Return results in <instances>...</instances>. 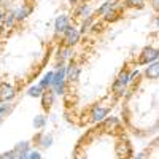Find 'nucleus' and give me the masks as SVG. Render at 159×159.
<instances>
[{"label":"nucleus","instance_id":"1","mask_svg":"<svg viewBox=\"0 0 159 159\" xmlns=\"http://www.w3.org/2000/svg\"><path fill=\"white\" fill-rule=\"evenodd\" d=\"M129 69H121L119 70V73L116 75V80L113 81V84H111V96L115 97V99H121V97H124V94L127 92V89H129Z\"/></svg>","mask_w":159,"mask_h":159},{"label":"nucleus","instance_id":"2","mask_svg":"<svg viewBox=\"0 0 159 159\" xmlns=\"http://www.w3.org/2000/svg\"><path fill=\"white\" fill-rule=\"evenodd\" d=\"M111 107H113L111 103H105V102L94 103L91 107V110H89V119H91V123H96V124L102 123L103 119L110 115Z\"/></svg>","mask_w":159,"mask_h":159},{"label":"nucleus","instance_id":"3","mask_svg":"<svg viewBox=\"0 0 159 159\" xmlns=\"http://www.w3.org/2000/svg\"><path fill=\"white\" fill-rule=\"evenodd\" d=\"M159 59V51L156 46H145L142 51H140V57L137 61V65H148V64H153V62H157Z\"/></svg>","mask_w":159,"mask_h":159},{"label":"nucleus","instance_id":"4","mask_svg":"<svg viewBox=\"0 0 159 159\" xmlns=\"http://www.w3.org/2000/svg\"><path fill=\"white\" fill-rule=\"evenodd\" d=\"M80 75H81V67L75 59H70L67 64H65V81L67 84H73L80 80Z\"/></svg>","mask_w":159,"mask_h":159},{"label":"nucleus","instance_id":"5","mask_svg":"<svg viewBox=\"0 0 159 159\" xmlns=\"http://www.w3.org/2000/svg\"><path fill=\"white\" fill-rule=\"evenodd\" d=\"M16 96H18V89L15 84L0 81V103H10L16 99Z\"/></svg>","mask_w":159,"mask_h":159},{"label":"nucleus","instance_id":"6","mask_svg":"<svg viewBox=\"0 0 159 159\" xmlns=\"http://www.w3.org/2000/svg\"><path fill=\"white\" fill-rule=\"evenodd\" d=\"M61 38H62V45H64V46L75 48V46L80 43V38H81V35H80V30H78L76 25H70V27L61 35Z\"/></svg>","mask_w":159,"mask_h":159},{"label":"nucleus","instance_id":"7","mask_svg":"<svg viewBox=\"0 0 159 159\" xmlns=\"http://www.w3.org/2000/svg\"><path fill=\"white\" fill-rule=\"evenodd\" d=\"M70 25H72V19H70L69 15H65V13L59 15V16L54 19V35H56V37H61L65 30L70 27Z\"/></svg>","mask_w":159,"mask_h":159},{"label":"nucleus","instance_id":"8","mask_svg":"<svg viewBox=\"0 0 159 159\" xmlns=\"http://www.w3.org/2000/svg\"><path fill=\"white\" fill-rule=\"evenodd\" d=\"M115 151H116V156H118L119 159H130L132 154H134L132 145L129 143V140H124V139H121V140L116 143Z\"/></svg>","mask_w":159,"mask_h":159},{"label":"nucleus","instance_id":"9","mask_svg":"<svg viewBox=\"0 0 159 159\" xmlns=\"http://www.w3.org/2000/svg\"><path fill=\"white\" fill-rule=\"evenodd\" d=\"M34 142L37 147H40L42 150H48L52 147V143H54V137H52V134H49V132H38V134L34 137Z\"/></svg>","mask_w":159,"mask_h":159},{"label":"nucleus","instance_id":"10","mask_svg":"<svg viewBox=\"0 0 159 159\" xmlns=\"http://www.w3.org/2000/svg\"><path fill=\"white\" fill-rule=\"evenodd\" d=\"M15 25H16V13H15V10L5 11L3 22H2V25H0V37H2V34L10 32L13 27H15Z\"/></svg>","mask_w":159,"mask_h":159},{"label":"nucleus","instance_id":"11","mask_svg":"<svg viewBox=\"0 0 159 159\" xmlns=\"http://www.w3.org/2000/svg\"><path fill=\"white\" fill-rule=\"evenodd\" d=\"M119 126H121V121H119L118 116H107L100 123V129L103 132H115L119 129Z\"/></svg>","mask_w":159,"mask_h":159},{"label":"nucleus","instance_id":"12","mask_svg":"<svg viewBox=\"0 0 159 159\" xmlns=\"http://www.w3.org/2000/svg\"><path fill=\"white\" fill-rule=\"evenodd\" d=\"M73 18L75 19H84V18H89V16H92V10H91V7H89V3L88 2H81V3H76L75 5V13H73Z\"/></svg>","mask_w":159,"mask_h":159},{"label":"nucleus","instance_id":"13","mask_svg":"<svg viewBox=\"0 0 159 159\" xmlns=\"http://www.w3.org/2000/svg\"><path fill=\"white\" fill-rule=\"evenodd\" d=\"M40 100H42V108L45 111H49L52 108V105H54V102H56V94L51 89H46V91H43Z\"/></svg>","mask_w":159,"mask_h":159},{"label":"nucleus","instance_id":"14","mask_svg":"<svg viewBox=\"0 0 159 159\" xmlns=\"http://www.w3.org/2000/svg\"><path fill=\"white\" fill-rule=\"evenodd\" d=\"M16 151V156L21 157V159H27L29 157V153L32 150V143L27 142V140H22V142H18L15 145V148H13Z\"/></svg>","mask_w":159,"mask_h":159},{"label":"nucleus","instance_id":"15","mask_svg":"<svg viewBox=\"0 0 159 159\" xmlns=\"http://www.w3.org/2000/svg\"><path fill=\"white\" fill-rule=\"evenodd\" d=\"M56 59H57V64H67L70 59H73V48L61 45V48L56 52Z\"/></svg>","mask_w":159,"mask_h":159},{"label":"nucleus","instance_id":"16","mask_svg":"<svg viewBox=\"0 0 159 159\" xmlns=\"http://www.w3.org/2000/svg\"><path fill=\"white\" fill-rule=\"evenodd\" d=\"M32 10H34V7H32L30 3H22L18 10H15V13H16V22L25 21V19L32 15Z\"/></svg>","mask_w":159,"mask_h":159},{"label":"nucleus","instance_id":"17","mask_svg":"<svg viewBox=\"0 0 159 159\" xmlns=\"http://www.w3.org/2000/svg\"><path fill=\"white\" fill-rule=\"evenodd\" d=\"M121 8H124V7L118 3L115 8H111L110 11L105 13V15L102 16V19H103L105 22H115V21H118V19H119V16H121V15H119V10H121Z\"/></svg>","mask_w":159,"mask_h":159},{"label":"nucleus","instance_id":"18","mask_svg":"<svg viewBox=\"0 0 159 159\" xmlns=\"http://www.w3.org/2000/svg\"><path fill=\"white\" fill-rule=\"evenodd\" d=\"M94 24H96V18H94V16H89V18L81 19V25L78 27L80 35H86V34H88L92 27H94Z\"/></svg>","mask_w":159,"mask_h":159},{"label":"nucleus","instance_id":"19","mask_svg":"<svg viewBox=\"0 0 159 159\" xmlns=\"http://www.w3.org/2000/svg\"><path fill=\"white\" fill-rule=\"evenodd\" d=\"M145 76H147L148 80H157L159 76V64L157 62H153V64H148L147 69H145Z\"/></svg>","mask_w":159,"mask_h":159},{"label":"nucleus","instance_id":"20","mask_svg":"<svg viewBox=\"0 0 159 159\" xmlns=\"http://www.w3.org/2000/svg\"><path fill=\"white\" fill-rule=\"evenodd\" d=\"M118 5V0H105V2L96 10V13H97V15L99 16H103L105 15V13H107V11H110L111 8H115Z\"/></svg>","mask_w":159,"mask_h":159},{"label":"nucleus","instance_id":"21","mask_svg":"<svg viewBox=\"0 0 159 159\" xmlns=\"http://www.w3.org/2000/svg\"><path fill=\"white\" fill-rule=\"evenodd\" d=\"M51 83H52V70H48V72L42 76V80L38 81V86L46 91V89L51 88Z\"/></svg>","mask_w":159,"mask_h":159},{"label":"nucleus","instance_id":"22","mask_svg":"<svg viewBox=\"0 0 159 159\" xmlns=\"http://www.w3.org/2000/svg\"><path fill=\"white\" fill-rule=\"evenodd\" d=\"M147 5V0H124L123 7L124 8H132V10H142Z\"/></svg>","mask_w":159,"mask_h":159},{"label":"nucleus","instance_id":"23","mask_svg":"<svg viewBox=\"0 0 159 159\" xmlns=\"http://www.w3.org/2000/svg\"><path fill=\"white\" fill-rule=\"evenodd\" d=\"M43 91H45V89H42V88L38 86V83H37V84L29 86L25 92H27V96L32 97V99H40V97H42V94H43Z\"/></svg>","mask_w":159,"mask_h":159},{"label":"nucleus","instance_id":"24","mask_svg":"<svg viewBox=\"0 0 159 159\" xmlns=\"http://www.w3.org/2000/svg\"><path fill=\"white\" fill-rule=\"evenodd\" d=\"M32 126H34L35 130L45 129V126H46V116H45V115H37V116L34 118V121H32Z\"/></svg>","mask_w":159,"mask_h":159},{"label":"nucleus","instance_id":"25","mask_svg":"<svg viewBox=\"0 0 159 159\" xmlns=\"http://www.w3.org/2000/svg\"><path fill=\"white\" fill-rule=\"evenodd\" d=\"M13 110H15L13 102H10V103H0V118L5 119L7 116H10L13 113Z\"/></svg>","mask_w":159,"mask_h":159},{"label":"nucleus","instance_id":"26","mask_svg":"<svg viewBox=\"0 0 159 159\" xmlns=\"http://www.w3.org/2000/svg\"><path fill=\"white\" fill-rule=\"evenodd\" d=\"M18 156H16V151L15 150H7V151H3V153H0V159H16Z\"/></svg>","mask_w":159,"mask_h":159},{"label":"nucleus","instance_id":"27","mask_svg":"<svg viewBox=\"0 0 159 159\" xmlns=\"http://www.w3.org/2000/svg\"><path fill=\"white\" fill-rule=\"evenodd\" d=\"M130 159H150V151L148 150H143V151H139L137 154H132Z\"/></svg>","mask_w":159,"mask_h":159},{"label":"nucleus","instance_id":"28","mask_svg":"<svg viewBox=\"0 0 159 159\" xmlns=\"http://www.w3.org/2000/svg\"><path fill=\"white\" fill-rule=\"evenodd\" d=\"M27 159H43V156H42V153H40L38 150H30Z\"/></svg>","mask_w":159,"mask_h":159},{"label":"nucleus","instance_id":"29","mask_svg":"<svg viewBox=\"0 0 159 159\" xmlns=\"http://www.w3.org/2000/svg\"><path fill=\"white\" fill-rule=\"evenodd\" d=\"M150 3H151V7L154 8V11H157V8H159V0H150Z\"/></svg>","mask_w":159,"mask_h":159},{"label":"nucleus","instance_id":"30","mask_svg":"<svg viewBox=\"0 0 159 159\" xmlns=\"http://www.w3.org/2000/svg\"><path fill=\"white\" fill-rule=\"evenodd\" d=\"M3 18H5V10L0 7V25H2V22H3Z\"/></svg>","mask_w":159,"mask_h":159},{"label":"nucleus","instance_id":"31","mask_svg":"<svg viewBox=\"0 0 159 159\" xmlns=\"http://www.w3.org/2000/svg\"><path fill=\"white\" fill-rule=\"evenodd\" d=\"M80 2H81V0H70L72 5H76V3H80Z\"/></svg>","mask_w":159,"mask_h":159},{"label":"nucleus","instance_id":"32","mask_svg":"<svg viewBox=\"0 0 159 159\" xmlns=\"http://www.w3.org/2000/svg\"><path fill=\"white\" fill-rule=\"evenodd\" d=\"M3 121H5V119H2V118H0V126H2V124H3Z\"/></svg>","mask_w":159,"mask_h":159},{"label":"nucleus","instance_id":"33","mask_svg":"<svg viewBox=\"0 0 159 159\" xmlns=\"http://www.w3.org/2000/svg\"><path fill=\"white\" fill-rule=\"evenodd\" d=\"M16 159H21V157H16Z\"/></svg>","mask_w":159,"mask_h":159},{"label":"nucleus","instance_id":"34","mask_svg":"<svg viewBox=\"0 0 159 159\" xmlns=\"http://www.w3.org/2000/svg\"><path fill=\"white\" fill-rule=\"evenodd\" d=\"M118 2H121V0H118Z\"/></svg>","mask_w":159,"mask_h":159},{"label":"nucleus","instance_id":"35","mask_svg":"<svg viewBox=\"0 0 159 159\" xmlns=\"http://www.w3.org/2000/svg\"><path fill=\"white\" fill-rule=\"evenodd\" d=\"M0 40H2V37H0Z\"/></svg>","mask_w":159,"mask_h":159}]
</instances>
